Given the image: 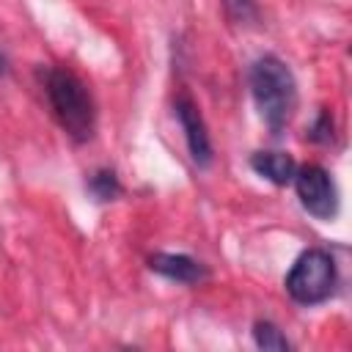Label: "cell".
<instances>
[{
	"label": "cell",
	"instance_id": "1",
	"mask_svg": "<svg viewBox=\"0 0 352 352\" xmlns=\"http://www.w3.org/2000/svg\"><path fill=\"white\" fill-rule=\"evenodd\" d=\"M250 91L272 135H280L297 104V82L278 55H261L250 66Z\"/></svg>",
	"mask_w": 352,
	"mask_h": 352
},
{
	"label": "cell",
	"instance_id": "2",
	"mask_svg": "<svg viewBox=\"0 0 352 352\" xmlns=\"http://www.w3.org/2000/svg\"><path fill=\"white\" fill-rule=\"evenodd\" d=\"M44 88H47V99L52 104V113H55L58 124L77 143L88 140L94 135L96 113H94V99L85 88V82L74 72L55 66V69H47Z\"/></svg>",
	"mask_w": 352,
	"mask_h": 352
},
{
	"label": "cell",
	"instance_id": "3",
	"mask_svg": "<svg viewBox=\"0 0 352 352\" xmlns=\"http://www.w3.org/2000/svg\"><path fill=\"white\" fill-rule=\"evenodd\" d=\"M336 283H338L336 261L322 248L305 250L292 264V270L286 275V292L300 305H319V302H324L336 292Z\"/></svg>",
	"mask_w": 352,
	"mask_h": 352
},
{
	"label": "cell",
	"instance_id": "4",
	"mask_svg": "<svg viewBox=\"0 0 352 352\" xmlns=\"http://www.w3.org/2000/svg\"><path fill=\"white\" fill-rule=\"evenodd\" d=\"M294 190L302 209L319 220H333L338 212V190L330 173L319 165H302L294 170Z\"/></svg>",
	"mask_w": 352,
	"mask_h": 352
},
{
	"label": "cell",
	"instance_id": "5",
	"mask_svg": "<svg viewBox=\"0 0 352 352\" xmlns=\"http://www.w3.org/2000/svg\"><path fill=\"white\" fill-rule=\"evenodd\" d=\"M173 107H176V118L184 129V140H187L192 162L198 168H209L212 165V140H209V132H206V124H204L198 104L187 94H182Z\"/></svg>",
	"mask_w": 352,
	"mask_h": 352
},
{
	"label": "cell",
	"instance_id": "6",
	"mask_svg": "<svg viewBox=\"0 0 352 352\" xmlns=\"http://www.w3.org/2000/svg\"><path fill=\"white\" fill-rule=\"evenodd\" d=\"M148 267L170 280H179V283H201L209 275L201 261H195L192 256H184V253H154L148 258Z\"/></svg>",
	"mask_w": 352,
	"mask_h": 352
},
{
	"label": "cell",
	"instance_id": "7",
	"mask_svg": "<svg viewBox=\"0 0 352 352\" xmlns=\"http://www.w3.org/2000/svg\"><path fill=\"white\" fill-rule=\"evenodd\" d=\"M250 168L258 176L270 179L272 184H289L297 170L292 154H286V151H256L250 157Z\"/></svg>",
	"mask_w": 352,
	"mask_h": 352
},
{
	"label": "cell",
	"instance_id": "8",
	"mask_svg": "<svg viewBox=\"0 0 352 352\" xmlns=\"http://www.w3.org/2000/svg\"><path fill=\"white\" fill-rule=\"evenodd\" d=\"M88 192L96 198V201H113L121 195V182L116 176V170L110 168H102L96 173H91L88 179Z\"/></svg>",
	"mask_w": 352,
	"mask_h": 352
},
{
	"label": "cell",
	"instance_id": "9",
	"mask_svg": "<svg viewBox=\"0 0 352 352\" xmlns=\"http://www.w3.org/2000/svg\"><path fill=\"white\" fill-rule=\"evenodd\" d=\"M253 341L258 349H272V352H289L292 349L289 338L272 322H256L253 324Z\"/></svg>",
	"mask_w": 352,
	"mask_h": 352
},
{
	"label": "cell",
	"instance_id": "10",
	"mask_svg": "<svg viewBox=\"0 0 352 352\" xmlns=\"http://www.w3.org/2000/svg\"><path fill=\"white\" fill-rule=\"evenodd\" d=\"M228 19L234 22H256L258 19V8L256 0H223Z\"/></svg>",
	"mask_w": 352,
	"mask_h": 352
},
{
	"label": "cell",
	"instance_id": "11",
	"mask_svg": "<svg viewBox=\"0 0 352 352\" xmlns=\"http://www.w3.org/2000/svg\"><path fill=\"white\" fill-rule=\"evenodd\" d=\"M308 138H311V140H316V143H330V140H333V118H330V113H327V110H324V113H319V118H316V124L311 126Z\"/></svg>",
	"mask_w": 352,
	"mask_h": 352
},
{
	"label": "cell",
	"instance_id": "12",
	"mask_svg": "<svg viewBox=\"0 0 352 352\" xmlns=\"http://www.w3.org/2000/svg\"><path fill=\"white\" fill-rule=\"evenodd\" d=\"M0 74H6V55L0 52Z\"/></svg>",
	"mask_w": 352,
	"mask_h": 352
}]
</instances>
